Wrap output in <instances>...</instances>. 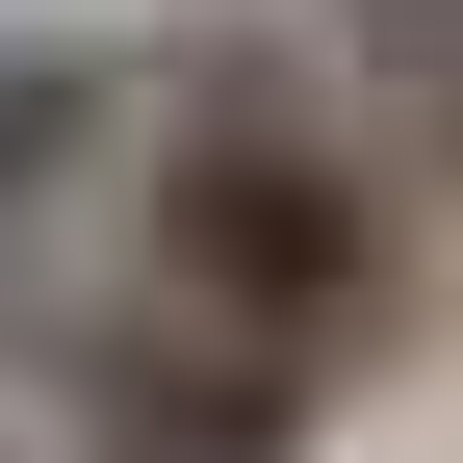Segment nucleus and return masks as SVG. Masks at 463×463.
<instances>
[{
    "mask_svg": "<svg viewBox=\"0 0 463 463\" xmlns=\"http://www.w3.org/2000/svg\"><path fill=\"white\" fill-rule=\"evenodd\" d=\"M52 386H78V463H309V438H335V386L258 361V335H206V309L52 335Z\"/></svg>",
    "mask_w": 463,
    "mask_h": 463,
    "instance_id": "f03ea898",
    "label": "nucleus"
},
{
    "mask_svg": "<svg viewBox=\"0 0 463 463\" xmlns=\"http://www.w3.org/2000/svg\"><path fill=\"white\" fill-rule=\"evenodd\" d=\"M103 129H129V52H103V26H0V232L78 206V181H103Z\"/></svg>",
    "mask_w": 463,
    "mask_h": 463,
    "instance_id": "7ed1b4c3",
    "label": "nucleus"
},
{
    "mask_svg": "<svg viewBox=\"0 0 463 463\" xmlns=\"http://www.w3.org/2000/svg\"><path fill=\"white\" fill-rule=\"evenodd\" d=\"M438 155H463V129H438Z\"/></svg>",
    "mask_w": 463,
    "mask_h": 463,
    "instance_id": "39448f33",
    "label": "nucleus"
},
{
    "mask_svg": "<svg viewBox=\"0 0 463 463\" xmlns=\"http://www.w3.org/2000/svg\"><path fill=\"white\" fill-rule=\"evenodd\" d=\"M386 283H412V206L361 181L335 103L206 78L181 129H155V181H129V309H206V335H258V361L335 386V361L386 335Z\"/></svg>",
    "mask_w": 463,
    "mask_h": 463,
    "instance_id": "f257e3e1",
    "label": "nucleus"
},
{
    "mask_svg": "<svg viewBox=\"0 0 463 463\" xmlns=\"http://www.w3.org/2000/svg\"><path fill=\"white\" fill-rule=\"evenodd\" d=\"M335 52H361V78H412L438 129H463V0H335Z\"/></svg>",
    "mask_w": 463,
    "mask_h": 463,
    "instance_id": "20e7f679",
    "label": "nucleus"
}]
</instances>
